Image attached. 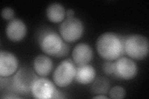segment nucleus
<instances>
[{
    "label": "nucleus",
    "mask_w": 149,
    "mask_h": 99,
    "mask_svg": "<svg viewBox=\"0 0 149 99\" xmlns=\"http://www.w3.org/2000/svg\"><path fill=\"white\" fill-rule=\"evenodd\" d=\"M96 48L102 59L114 61L121 57L124 53V39L116 33L105 32L97 38Z\"/></svg>",
    "instance_id": "nucleus-1"
},
{
    "label": "nucleus",
    "mask_w": 149,
    "mask_h": 99,
    "mask_svg": "<svg viewBox=\"0 0 149 99\" xmlns=\"http://www.w3.org/2000/svg\"><path fill=\"white\" fill-rule=\"evenodd\" d=\"M39 44L45 54L58 58L67 55L69 51L68 46L65 43L62 37L52 30H47L41 33Z\"/></svg>",
    "instance_id": "nucleus-2"
},
{
    "label": "nucleus",
    "mask_w": 149,
    "mask_h": 99,
    "mask_svg": "<svg viewBox=\"0 0 149 99\" xmlns=\"http://www.w3.org/2000/svg\"><path fill=\"white\" fill-rule=\"evenodd\" d=\"M124 49L130 58L136 60L145 59L148 54L149 43L146 37L132 34L124 39Z\"/></svg>",
    "instance_id": "nucleus-3"
},
{
    "label": "nucleus",
    "mask_w": 149,
    "mask_h": 99,
    "mask_svg": "<svg viewBox=\"0 0 149 99\" xmlns=\"http://www.w3.org/2000/svg\"><path fill=\"white\" fill-rule=\"evenodd\" d=\"M38 78L34 69L24 66L17 70L13 79V88L15 91L22 94L28 93Z\"/></svg>",
    "instance_id": "nucleus-4"
},
{
    "label": "nucleus",
    "mask_w": 149,
    "mask_h": 99,
    "mask_svg": "<svg viewBox=\"0 0 149 99\" xmlns=\"http://www.w3.org/2000/svg\"><path fill=\"white\" fill-rule=\"evenodd\" d=\"M77 67L73 61L65 60L60 62L53 73V81L56 86L63 88L70 86L74 79Z\"/></svg>",
    "instance_id": "nucleus-5"
},
{
    "label": "nucleus",
    "mask_w": 149,
    "mask_h": 99,
    "mask_svg": "<svg viewBox=\"0 0 149 99\" xmlns=\"http://www.w3.org/2000/svg\"><path fill=\"white\" fill-rule=\"evenodd\" d=\"M60 36L68 43H73L80 39L84 33V25L80 19L66 18L59 27Z\"/></svg>",
    "instance_id": "nucleus-6"
},
{
    "label": "nucleus",
    "mask_w": 149,
    "mask_h": 99,
    "mask_svg": "<svg viewBox=\"0 0 149 99\" xmlns=\"http://www.w3.org/2000/svg\"><path fill=\"white\" fill-rule=\"evenodd\" d=\"M54 84V82L44 77L38 78L34 83L31 92L32 96L37 99L58 98L60 93Z\"/></svg>",
    "instance_id": "nucleus-7"
},
{
    "label": "nucleus",
    "mask_w": 149,
    "mask_h": 99,
    "mask_svg": "<svg viewBox=\"0 0 149 99\" xmlns=\"http://www.w3.org/2000/svg\"><path fill=\"white\" fill-rule=\"evenodd\" d=\"M114 75L123 80H130L138 73V66L135 61L130 58L120 57L114 61Z\"/></svg>",
    "instance_id": "nucleus-8"
},
{
    "label": "nucleus",
    "mask_w": 149,
    "mask_h": 99,
    "mask_svg": "<svg viewBox=\"0 0 149 99\" xmlns=\"http://www.w3.org/2000/svg\"><path fill=\"white\" fill-rule=\"evenodd\" d=\"M19 66V61L15 55L8 51L0 52V76L8 78L15 74Z\"/></svg>",
    "instance_id": "nucleus-9"
},
{
    "label": "nucleus",
    "mask_w": 149,
    "mask_h": 99,
    "mask_svg": "<svg viewBox=\"0 0 149 99\" xmlns=\"http://www.w3.org/2000/svg\"><path fill=\"white\" fill-rule=\"evenodd\" d=\"M27 28L24 22L19 19H14L9 21L6 28L7 38L11 42H19L25 38Z\"/></svg>",
    "instance_id": "nucleus-10"
},
{
    "label": "nucleus",
    "mask_w": 149,
    "mask_h": 99,
    "mask_svg": "<svg viewBox=\"0 0 149 99\" xmlns=\"http://www.w3.org/2000/svg\"><path fill=\"white\" fill-rule=\"evenodd\" d=\"M72 59L77 66L89 64L93 58V50L91 46L86 43H80L73 49Z\"/></svg>",
    "instance_id": "nucleus-11"
},
{
    "label": "nucleus",
    "mask_w": 149,
    "mask_h": 99,
    "mask_svg": "<svg viewBox=\"0 0 149 99\" xmlns=\"http://www.w3.org/2000/svg\"><path fill=\"white\" fill-rule=\"evenodd\" d=\"M96 76V71L93 66L88 64L77 66L74 80L82 85H87L93 83Z\"/></svg>",
    "instance_id": "nucleus-12"
},
{
    "label": "nucleus",
    "mask_w": 149,
    "mask_h": 99,
    "mask_svg": "<svg viewBox=\"0 0 149 99\" xmlns=\"http://www.w3.org/2000/svg\"><path fill=\"white\" fill-rule=\"evenodd\" d=\"M53 68V61L48 56L39 55L34 60L33 69L40 77L47 76L52 72Z\"/></svg>",
    "instance_id": "nucleus-13"
},
{
    "label": "nucleus",
    "mask_w": 149,
    "mask_h": 99,
    "mask_svg": "<svg viewBox=\"0 0 149 99\" xmlns=\"http://www.w3.org/2000/svg\"><path fill=\"white\" fill-rule=\"evenodd\" d=\"M46 16L52 23H62L66 17V10L62 4L52 3L46 9Z\"/></svg>",
    "instance_id": "nucleus-14"
},
{
    "label": "nucleus",
    "mask_w": 149,
    "mask_h": 99,
    "mask_svg": "<svg viewBox=\"0 0 149 99\" xmlns=\"http://www.w3.org/2000/svg\"><path fill=\"white\" fill-rule=\"evenodd\" d=\"M110 89V82L107 79L103 77H100L95 79L93 82L92 91L95 93L105 94L109 92Z\"/></svg>",
    "instance_id": "nucleus-15"
},
{
    "label": "nucleus",
    "mask_w": 149,
    "mask_h": 99,
    "mask_svg": "<svg viewBox=\"0 0 149 99\" xmlns=\"http://www.w3.org/2000/svg\"><path fill=\"white\" fill-rule=\"evenodd\" d=\"M126 91L122 86H116L109 91V97L114 99H122L125 97Z\"/></svg>",
    "instance_id": "nucleus-16"
},
{
    "label": "nucleus",
    "mask_w": 149,
    "mask_h": 99,
    "mask_svg": "<svg viewBox=\"0 0 149 99\" xmlns=\"http://www.w3.org/2000/svg\"><path fill=\"white\" fill-rule=\"evenodd\" d=\"M15 12L14 9L10 7H5L2 9L1 11V17L4 20L11 21L14 19Z\"/></svg>",
    "instance_id": "nucleus-17"
},
{
    "label": "nucleus",
    "mask_w": 149,
    "mask_h": 99,
    "mask_svg": "<svg viewBox=\"0 0 149 99\" xmlns=\"http://www.w3.org/2000/svg\"><path fill=\"white\" fill-rule=\"evenodd\" d=\"M102 70H103V72L107 75L114 74V64L113 61H106V62L102 64Z\"/></svg>",
    "instance_id": "nucleus-18"
},
{
    "label": "nucleus",
    "mask_w": 149,
    "mask_h": 99,
    "mask_svg": "<svg viewBox=\"0 0 149 99\" xmlns=\"http://www.w3.org/2000/svg\"><path fill=\"white\" fill-rule=\"evenodd\" d=\"M74 11L72 9H69L66 11V17L67 18L74 17Z\"/></svg>",
    "instance_id": "nucleus-19"
},
{
    "label": "nucleus",
    "mask_w": 149,
    "mask_h": 99,
    "mask_svg": "<svg viewBox=\"0 0 149 99\" xmlns=\"http://www.w3.org/2000/svg\"><path fill=\"white\" fill-rule=\"evenodd\" d=\"M109 97H107L106 96H105L104 94H99V95H97L96 96H94L93 97V98H102V99H108L109 98Z\"/></svg>",
    "instance_id": "nucleus-20"
}]
</instances>
